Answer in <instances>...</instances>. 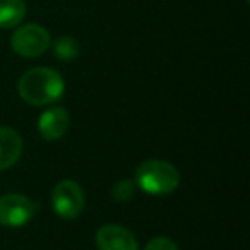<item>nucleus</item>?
Returning <instances> with one entry per match:
<instances>
[{
	"mask_svg": "<svg viewBox=\"0 0 250 250\" xmlns=\"http://www.w3.org/2000/svg\"><path fill=\"white\" fill-rule=\"evenodd\" d=\"M19 96L33 106H46L63 96L65 83L60 72L50 67L26 70L18 83Z\"/></svg>",
	"mask_w": 250,
	"mask_h": 250,
	"instance_id": "f257e3e1",
	"label": "nucleus"
},
{
	"mask_svg": "<svg viewBox=\"0 0 250 250\" xmlns=\"http://www.w3.org/2000/svg\"><path fill=\"white\" fill-rule=\"evenodd\" d=\"M137 188L149 195H168L177 190L180 184V173L171 163L163 160H147L136 170Z\"/></svg>",
	"mask_w": 250,
	"mask_h": 250,
	"instance_id": "f03ea898",
	"label": "nucleus"
},
{
	"mask_svg": "<svg viewBox=\"0 0 250 250\" xmlns=\"http://www.w3.org/2000/svg\"><path fill=\"white\" fill-rule=\"evenodd\" d=\"M52 45L50 33L40 24H26L12 33L11 46L18 55L24 59L42 57Z\"/></svg>",
	"mask_w": 250,
	"mask_h": 250,
	"instance_id": "7ed1b4c3",
	"label": "nucleus"
},
{
	"mask_svg": "<svg viewBox=\"0 0 250 250\" xmlns=\"http://www.w3.org/2000/svg\"><path fill=\"white\" fill-rule=\"evenodd\" d=\"M86 206V197L81 185L74 180H62L52 190V208L62 219H76Z\"/></svg>",
	"mask_w": 250,
	"mask_h": 250,
	"instance_id": "20e7f679",
	"label": "nucleus"
},
{
	"mask_svg": "<svg viewBox=\"0 0 250 250\" xmlns=\"http://www.w3.org/2000/svg\"><path fill=\"white\" fill-rule=\"evenodd\" d=\"M38 211V204L22 194H5L0 197V225L7 228L26 226Z\"/></svg>",
	"mask_w": 250,
	"mask_h": 250,
	"instance_id": "39448f33",
	"label": "nucleus"
},
{
	"mask_svg": "<svg viewBox=\"0 0 250 250\" xmlns=\"http://www.w3.org/2000/svg\"><path fill=\"white\" fill-rule=\"evenodd\" d=\"M98 250H139L136 236L120 225H104L94 236Z\"/></svg>",
	"mask_w": 250,
	"mask_h": 250,
	"instance_id": "423d86ee",
	"label": "nucleus"
},
{
	"mask_svg": "<svg viewBox=\"0 0 250 250\" xmlns=\"http://www.w3.org/2000/svg\"><path fill=\"white\" fill-rule=\"evenodd\" d=\"M69 111L63 106H53L42 113L38 120V130L43 139L53 143V141H59L65 136L67 130H69Z\"/></svg>",
	"mask_w": 250,
	"mask_h": 250,
	"instance_id": "0eeeda50",
	"label": "nucleus"
},
{
	"mask_svg": "<svg viewBox=\"0 0 250 250\" xmlns=\"http://www.w3.org/2000/svg\"><path fill=\"white\" fill-rule=\"evenodd\" d=\"M22 154V139L12 127L0 125V171L9 170Z\"/></svg>",
	"mask_w": 250,
	"mask_h": 250,
	"instance_id": "6e6552de",
	"label": "nucleus"
},
{
	"mask_svg": "<svg viewBox=\"0 0 250 250\" xmlns=\"http://www.w3.org/2000/svg\"><path fill=\"white\" fill-rule=\"evenodd\" d=\"M26 16V4L22 0H0V28L9 29L21 24Z\"/></svg>",
	"mask_w": 250,
	"mask_h": 250,
	"instance_id": "1a4fd4ad",
	"label": "nucleus"
},
{
	"mask_svg": "<svg viewBox=\"0 0 250 250\" xmlns=\"http://www.w3.org/2000/svg\"><path fill=\"white\" fill-rule=\"evenodd\" d=\"M50 46L53 50V55L59 60H62V62H72V60H76L79 57L81 52L79 43L72 36H60Z\"/></svg>",
	"mask_w": 250,
	"mask_h": 250,
	"instance_id": "9d476101",
	"label": "nucleus"
},
{
	"mask_svg": "<svg viewBox=\"0 0 250 250\" xmlns=\"http://www.w3.org/2000/svg\"><path fill=\"white\" fill-rule=\"evenodd\" d=\"M137 185L132 178H122L111 187V197L118 202H129L136 197Z\"/></svg>",
	"mask_w": 250,
	"mask_h": 250,
	"instance_id": "9b49d317",
	"label": "nucleus"
},
{
	"mask_svg": "<svg viewBox=\"0 0 250 250\" xmlns=\"http://www.w3.org/2000/svg\"><path fill=\"white\" fill-rule=\"evenodd\" d=\"M144 250H178L177 243L168 236H156V238L149 240Z\"/></svg>",
	"mask_w": 250,
	"mask_h": 250,
	"instance_id": "f8f14e48",
	"label": "nucleus"
}]
</instances>
